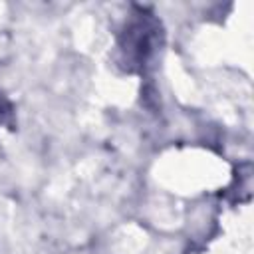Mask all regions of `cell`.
<instances>
[{"instance_id": "1", "label": "cell", "mask_w": 254, "mask_h": 254, "mask_svg": "<svg viewBox=\"0 0 254 254\" xmlns=\"http://www.w3.org/2000/svg\"><path fill=\"white\" fill-rule=\"evenodd\" d=\"M157 32V22L143 14L125 26L119 40V50L129 65H143L155 54Z\"/></svg>"}, {"instance_id": "2", "label": "cell", "mask_w": 254, "mask_h": 254, "mask_svg": "<svg viewBox=\"0 0 254 254\" xmlns=\"http://www.w3.org/2000/svg\"><path fill=\"white\" fill-rule=\"evenodd\" d=\"M8 113H10V105H8V101L2 97V93H0V123L8 117Z\"/></svg>"}]
</instances>
